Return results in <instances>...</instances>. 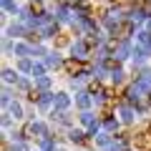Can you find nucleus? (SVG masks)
Returning a JSON list of instances; mask_svg holds the SVG:
<instances>
[{
	"label": "nucleus",
	"mask_w": 151,
	"mask_h": 151,
	"mask_svg": "<svg viewBox=\"0 0 151 151\" xmlns=\"http://www.w3.org/2000/svg\"><path fill=\"white\" fill-rule=\"evenodd\" d=\"M136 146H144V149H151V134H141L136 139Z\"/></svg>",
	"instance_id": "3"
},
{
	"label": "nucleus",
	"mask_w": 151,
	"mask_h": 151,
	"mask_svg": "<svg viewBox=\"0 0 151 151\" xmlns=\"http://www.w3.org/2000/svg\"><path fill=\"white\" fill-rule=\"evenodd\" d=\"M103 65H106V68H116V60H113V58H106V60H103Z\"/></svg>",
	"instance_id": "11"
},
{
	"label": "nucleus",
	"mask_w": 151,
	"mask_h": 151,
	"mask_svg": "<svg viewBox=\"0 0 151 151\" xmlns=\"http://www.w3.org/2000/svg\"><path fill=\"white\" fill-rule=\"evenodd\" d=\"M146 106H151V93H149V101H146Z\"/></svg>",
	"instance_id": "15"
},
{
	"label": "nucleus",
	"mask_w": 151,
	"mask_h": 151,
	"mask_svg": "<svg viewBox=\"0 0 151 151\" xmlns=\"http://www.w3.org/2000/svg\"><path fill=\"white\" fill-rule=\"evenodd\" d=\"M33 13H35V15H40V13H43V8H40V3H35V0H33Z\"/></svg>",
	"instance_id": "10"
},
{
	"label": "nucleus",
	"mask_w": 151,
	"mask_h": 151,
	"mask_svg": "<svg viewBox=\"0 0 151 151\" xmlns=\"http://www.w3.org/2000/svg\"><path fill=\"white\" fill-rule=\"evenodd\" d=\"M13 151H25V146H23V144H18V146H13Z\"/></svg>",
	"instance_id": "14"
},
{
	"label": "nucleus",
	"mask_w": 151,
	"mask_h": 151,
	"mask_svg": "<svg viewBox=\"0 0 151 151\" xmlns=\"http://www.w3.org/2000/svg\"><path fill=\"white\" fill-rule=\"evenodd\" d=\"M141 13H144V15H151V3H144V5H141Z\"/></svg>",
	"instance_id": "9"
},
{
	"label": "nucleus",
	"mask_w": 151,
	"mask_h": 151,
	"mask_svg": "<svg viewBox=\"0 0 151 151\" xmlns=\"http://www.w3.org/2000/svg\"><path fill=\"white\" fill-rule=\"evenodd\" d=\"M55 45H58V48H65V45H68V35H58L55 38Z\"/></svg>",
	"instance_id": "7"
},
{
	"label": "nucleus",
	"mask_w": 151,
	"mask_h": 151,
	"mask_svg": "<svg viewBox=\"0 0 151 151\" xmlns=\"http://www.w3.org/2000/svg\"><path fill=\"white\" fill-rule=\"evenodd\" d=\"M3 5H5V10H15V5H13L10 0H3Z\"/></svg>",
	"instance_id": "12"
},
{
	"label": "nucleus",
	"mask_w": 151,
	"mask_h": 151,
	"mask_svg": "<svg viewBox=\"0 0 151 151\" xmlns=\"http://www.w3.org/2000/svg\"><path fill=\"white\" fill-rule=\"evenodd\" d=\"M131 30H134V25H131V23H121V25L116 28L113 33H116V35H119L121 40H124V38H129V35H131Z\"/></svg>",
	"instance_id": "2"
},
{
	"label": "nucleus",
	"mask_w": 151,
	"mask_h": 151,
	"mask_svg": "<svg viewBox=\"0 0 151 151\" xmlns=\"http://www.w3.org/2000/svg\"><path fill=\"white\" fill-rule=\"evenodd\" d=\"M88 103H91L88 96H78V106H81V108H88Z\"/></svg>",
	"instance_id": "8"
},
{
	"label": "nucleus",
	"mask_w": 151,
	"mask_h": 151,
	"mask_svg": "<svg viewBox=\"0 0 151 151\" xmlns=\"http://www.w3.org/2000/svg\"><path fill=\"white\" fill-rule=\"evenodd\" d=\"M81 121H83L86 126H91V131H96V121L91 119V113H83V116H81Z\"/></svg>",
	"instance_id": "5"
},
{
	"label": "nucleus",
	"mask_w": 151,
	"mask_h": 151,
	"mask_svg": "<svg viewBox=\"0 0 151 151\" xmlns=\"http://www.w3.org/2000/svg\"><path fill=\"white\" fill-rule=\"evenodd\" d=\"M65 70H68L70 76H78V73L91 70V65H88V63H81V60H65Z\"/></svg>",
	"instance_id": "1"
},
{
	"label": "nucleus",
	"mask_w": 151,
	"mask_h": 151,
	"mask_svg": "<svg viewBox=\"0 0 151 151\" xmlns=\"http://www.w3.org/2000/svg\"><path fill=\"white\" fill-rule=\"evenodd\" d=\"M70 139H73L76 144H88V139H86V136L81 134V131H76V134H70Z\"/></svg>",
	"instance_id": "6"
},
{
	"label": "nucleus",
	"mask_w": 151,
	"mask_h": 151,
	"mask_svg": "<svg viewBox=\"0 0 151 151\" xmlns=\"http://www.w3.org/2000/svg\"><path fill=\"white\" fill-rule=\"evenodd\" d=\"M106 129H111V131H113V129H116V121H111V119H106Z\"/></svg>",
	"instance_id": "13"
},
{
	"label": "nucleus",
	"mask_w": 151,
	"mask_h": 151,
	"mask_svg": "<svg viewBox=\"0 0 151 151\" xmlns=\"http://www.w3.org/2000/svg\"><path fill=\"white\" fill-rule=\"evenodd\" d=\"M65 106H68V96L58 93V96H55V108H65Z\"/></svg>",
	"instance_id": "4"
}]
</instances>
